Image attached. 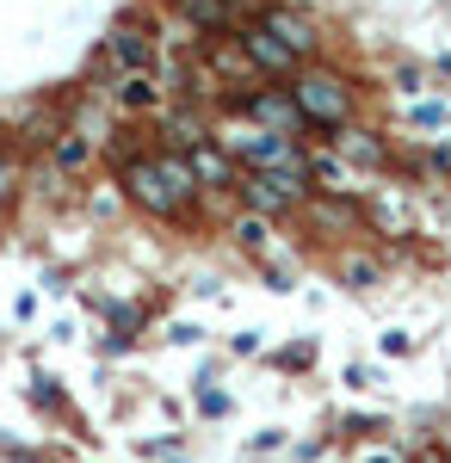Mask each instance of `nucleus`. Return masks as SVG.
Returning a JSON list of instances; mask_svg holds the SVG:
<instances>
[{"mask_svg":"<svg viewBox=\"0 0 451 463\" xmlns=\"http://www.w3.org/2000/svg\"><path fill=\"white\" fill-rule=\"evenodd\" d=\"M291 99L310 118V130H347L352 111V80L334 69H297L291 74Z\"/></svg>","mask_w":451,"mask_h":463,"instance_id":"1","label":"nucleus"},{"mask_svg":"<svg viewBox=\"0 0 451 463\" xmlns=\"http://www.w3.org/2000/svg\"><path fill=\"white\" fill-rule=\"evenodd\" d=\"M118 185H124V198L137 204V211H149V216H186V198L174 192V179L161 174V161L155 155H124L118 161Z\"/></svg>","mask_w":451,"mask_h":463,"instance_id":"2","label":"nucleus"},{"mask_svg":"<svg viewBox=\"0 0 451 463\" xmlns=\"http://www.w3.org/2000/svg\"><path fill=\"white\" fill-rule=\"evenodd\" d=\"M229 106L242 111V118H254L260 130H273V137H297V130H310V118L297 111L291 87H260V93H235Z\"/></svg>","mask_w":451,"mask_h":463,"instance_id":"3","label":"nucleus"},{"mask_svg":"<svg viewBox=\"0 0 451 463\" xmlns=\"http://www.w3.org/2000/svg\"><path fill=\"white\" fill-rule=\"evenodd\" d=\"M235 192L247 198L254 216H278V211H291V204L310 198V179H297V174H242Z\"/></svg>","mask_w":451,"mask_h":463,"instance_id":"4","label":"nucleus"},{"mask_svg":"<svg viewBox=\"0 0 451 463\" xmlns=\"http://www.w3.org/2000/svg\"><path fill=\"white\" fill-rule=\"evenodd\" d=\"M105 50L124 74H155V25L149 19H118L105 32Z\"/></svg>","mask_w":451,"mask_h":463,"instance_id":"5","label":"nucleus"},{"mask_svg":"<svg viewBox=\"0 0 451 463\" xmlns=\"http://www.w3.org/2000/svg\"><path fill=\"white\" fill-rule=\"evenodd\" d=\"M254 25H260V32H273L278 43L297 56V62H310L315 43H321V37H315V25L303 19V13H291V6H260V19H254Z\"/></svg>","mask_w":451,"mask_h":463,"instance_id":"6","label":"nucleus"},{"mask_svg":"<svg viewBox=\"0 0 451 463\" xmlns=\"http://www.w3.org/2000/svg\"><path fill=\"white\" fill-rule=\"evenodd\" d=\"M229 37H235V50H242L254 69H266V74H291L297 69V56H291L273 32H260V25H242V32H229Z\"/></svg>","mask_w":451,"mask_h":463,"instance_id":"7","label":"nucleus"},{"mask_svg":"<svg viewBox=\"0 0 451 463\" xmlns=\"http://www.w3.org/2000/svg\"><path fill=\"white\" fill-rule=\"evenodd\" d=\"M210 137H216V130H210V118H205V111H186V106H179L174 118H168V143H174L179 155H198V148H205Z\"/></svg>","mask_w":451,"mask_h":463,"instance_id":"8","label":"nucleus"},{"mask_svg":"<svg viewBox=\"0 0 451 463\" xmlns=\"http://www.w3.org/2000/svg\"><path fill=\"white\" fill-rule=\"evenodd\" d=\"M174 6L192 32H235V6H223V0H174Z\"/></svg>","mask_w":451,"mask_h":463,"instance_id":"9","label":"nucleus"},{"mask_svg":"<svg viewBox=\"0 0 451 463\" xmlns=\"http://www.w3.org/2000/svg\"><path fill=\"white\" fill-rule=\"evenodd\" d=\"M334 155H341V161H359V167H383V143L371 130H359V124L334 130Z\"/></svg>","mask_w":451,"mask_h":463,"instance_id":"10","label":"nucleus"},{"mask_svg":"<svg viewBox=\"0 0 451 463\" xmlns=\"http://www.w3.org/2000/svg\"><path fill=\"white\" fill-rule=\"evenodd\" d=\"M155 161H161V174L174 179V192H179V198H186V204H198L205 179H198V167H192V155H179V148H161Z\"/></svg>","mask_w":451,"mask_h":463,"instance_id":"11","label":"nucleus"},{"mask_svg":"<svg viewBox=\"0 0 451 463\" xmlns=\"http://www.w3.org/2000/svg\"><path fill=\"white\" fill-rule=\"evenodd\" d=\"M118 106L124 111H155L161 106V80H155V74H124V80H118Z\"/></svg>","mask_w":451,"mask_h":463,"instance_id":"12","label":"nucleus"},{"mask_svg":"<svg viewBox=\"0 0 451 463\" xmlns=\"http://www.w3.org/2000/svg\"><path fill=\"white\" fill-rule=\"evenodd\" d=\"M192 167H198V179H205V185H229V179H235L216 143H205V148H198V155H192Z\"/></svg>","mask_w":451,"mask_h":463,"instance_id":"13","label":"nucleus"},{"mask_svg":"<svg viewBox=\"0 0 451 463\" xmlns=\"http://www.w3.org/2000/svg\"><path fill=\"white\" fill-rule=\"evenodd\" d=\"M87 161H93V137H81V130L56 137V167H87Z\"/></svg>","mask_w":451,"mask_h":463,"instance_id":"14","label":"nucleus"},{"mask_svg":"<svg viewBox=\"0 0 451 463\" xmlns=\"http://www.w3.org/2000/svg\"><path fill=\"white\" fill-rule=\"evenodd\" d=\"M310 179H321L328 192H341V185H347V167H341V155H315V161H310Z\"/></svg>","mask_w":451,"mask_h":463,"instance_id":"15","label":"nucleus"},{"mask_svg":"<svg viewBox=\"0 0 451 463\" xmlns=\"http://www.w3.org/2000/svg\"><path fill=\"white\" fill-rule=\"evenodd\" d=\"M235 235H242V248H266V216H242V222H235Z\"/></svg>","mask_w":451,"mask_h":463,"instance_id":"16","label":"nucleus"},{"mask_svg":"<svg viewBox=\"0 0 451 463\" xmlns=\"http://www.w3.org/2000/svg\"><path fill=\"white\" fill-rule=\"evenodd\" d=\"M341 279L347 285H378V266L371 260H341Z\"/></svg>","mask_w":451,"mask_h":463,"instance_id":"17","label":"nucleus"},{"mask_svg":"<svg viewBox=\"0 0 451 463\" xmlns=\"http://www.w3.org/2000/svg\"><path fill=\"white\" fill-rule=\"evenodd\" d=\"M198 408H205V414H229V395H216V390H205V395H198Z\"/></svg>","mask_w":451,"mask_h":463,"instance_id":"18","label":"nucleus"},{"mask_svg":"<svg viewBox=\"0 0 451 463\" xmlns=\"http://www.w3.org/2000/svg\"><path fill=\"white\" fill-rule=\"evenodd\" d=\"M6 198H13V161L0 155V204H6Z\"/></svg>","mask_w":451,"mask_h":463,"instance_id":"19","label":"nucleus"},{"mask_svg":"<svg viewBox=\"0 0 451 463\" xmlns=\"http://www.w3.org/2000/svg\"><path fill=\"white\" fill-rule=\"evenodd\" d=\"M371 463H402V458H371Z\"/></svg>","mask_w":451,"mask_h":463,"instance_id":"20","label":"nucleus"},{"mask_svg":"<svg viewBox=\"0 0 451 463\" xmlns=\"http://www.w3.org/2000/svg\"><path fill=\"white\" fill-rule=\"evenodd\" d=\"M223 6H247V0H223Z\"/></svg>","mask_w":451,"mask_h":463,"instance_id":"21","label":"nucleus"}]
</instances>
